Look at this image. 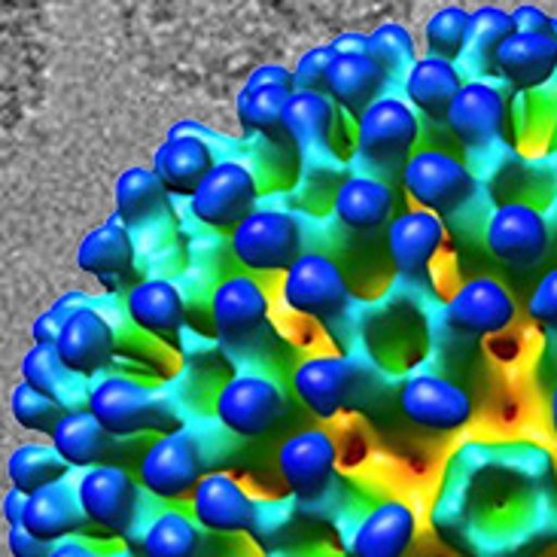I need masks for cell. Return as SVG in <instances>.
<instances>
[{
    "mask_svg": "<svg viewBox=\"0 0 557 557\" xmlns=\"http://www.w3.org/2000/svg\"><path fill=\"white\" fill-rule=\"evenodd\" d=\"M113 201H116V216L132 232L171 211V196L165 193V186L159 183L152 168L144 165L122 171L113 186Z\"/></svg>",
    "mask_w": 557,
    "mask_h": 557,
    "instance_id": "e575fe53",
    "label": "cell"
},
{
    "mask_svg": "<svg viewBox=\"0 0 557 557\" xmlns=\"http://www.w3.org/2000/svg\"><path fill=\"white\" fill-rule=\"evenodd\" d=\"M186 503H189V515L201 524V530H208L213 536H242L253 530L257 497L228 472H220V469L205 472Z\"/></svg>",
    "mask_w": 557,
    "mask_h": 557,
    "instance_id": "7402d4cb",
    "label": "cell"
},
{
    "mask_svg": "<svg viewBox=\"0 0 557 557\" xmlns=\"http://www.w3.org/2000/svg\"><path fill=\"white\" fill-rule=\"evenodd\" d=\"M548 426H552V436L557 442V384L548 393Z\"/></svg>",
    "mask_w": 557,
    "mask_h": 557,
    "instance_id": "681fc988",
    "label": "cell"
},
{
    "mask_svg": "<svg viewBox=\"0 0 557 557\" xmlns=\"http://www.w3.org/2000/svg\"><path fill=\"white\" fill-rule=\"evenodd\" d=\"M399 408L408 421L430 433H457L472 423V393L438 372L408 375L399 387Z\"/></svg>",
    "mask_w": 557,
    "mask_h": 557,
    "instance_id": "2e32d148",
    "label": "cell"
},
{
    "mask_svg": "<svg viewBox=\"0 0 557 557\" xmlns=\"http://www.w3.org/2000/svg\"><path fill=\"white\" fill-rule=\"evenodd\" d=\"M469 40V10L463 7H442L423 25V46L426 55L460 61Z\"/></svg>",
    "mask_w": 557,
    "mask_h": 557,
    "instance_id": "f35d334b",
    "label": "cell"
},
{
    "mask_svg": "<svg viewBox=\"0 0 557 557\" xmlns=\"http://www.w3.org/2000/svg\"><path fill=\"white\" fill-rule=\"evenodd\" d=\"M330 59H332L330 44L308 49V52L299 59V64H296V67H289V71H293V86H296V89L323 91V86H326V67H330Z\"/></svg>",
    "mask_w": 557,
    "mask_h": 557,
    "instance_id": "b9f144b4",
    "label": "cell"
},
{
    "mask_svg": "<svg viewBox=\"0 0 557 557\" xmlns=\"http://www.w3.org/2000/svg\"><path fill=\"white\" fill-rule=\"evenodd\" d=\"M384 228H387L384 244H387L393 272L406 281H426L433 262L448 242L445 220L423 208H408L403 213H393V220Z\"/></svg>",
    "mask_w": 557,
    "mask_h": 557,
    "instance_id": "44dd1931",
    "label": "cell"
},
{
    "mask_svg": "<svg viewBox=\"0 0 557 557\" xmlns=\"http://www.w3.org/2000/svg\"><path fill=\"white\" fill-rule=\"evenodd\" d=\"M22 512H25V494L10 487L7 497H3V521H7V528H18L22 524Z\"/></svg>",
    "mask_w": 557,
    "mask_h": 557,
    "instance_id": "c3c4849f",
    "label": "cell"
},
{
    "mask_svg": "<svg viewBox=\"0 0 557 557\" xmlns=\"http://www.w3.org/2000/svg\"><path fill=\"white\" fill-rule=\"evenodd\" d=\"M528 317L536 326L557 335V269H548L536 281L528 299Z\"/></svg>",
    "mask_w": 557,
    "mask_h": 557,
    "instance_id": "60d3db41",
    "label": "cell"
},
{
    "mask_svg": "<svg viewBox=\"0 0 557 557\" xmlns=\"http://www.w3.org/2000/svg\"><path fill=\"white\" fill-rule=\"evenodd\" d=\"M116 442L120 438L110 436L104 426L86 411V406L61 411L55 430L49 433V445L59 451V457L71 467V472L110 463V454L116 448Z\"/></svg>",
    "mask_w": 557,
    "mask_h": 557,
    "instance_id": "1f68e13d",
    "label": "cell"
},
{
    "mask_svg": "<svg viewBox=\"0 0 557 557\" xmlns=\"http://www.w3.org/2000/svg\"><path fill=\"white\" fill-rule=\"evenodd\" d=\"M228 244L250 274H284L305 253V228L289 211L253 208L228 232Z\"/></svg>",
    "mask_w": 557,
    "mask_h": 557,
    "instance_id": "ba28073f",
    "label": "cell"
},
{
    "mask_svg": "<svg viewBox=\"0 0 557 557\" xmlns=\"http://www.w3.org/2000/svg\"><path fill=\"white\" fill-rule=\"evenodd\" d=\"M418 536V515L406 499H381L357 518L347 536L350 557H406Z\"/></svg>",
    "mask_w": 557,
    "mask_h": 557,
    "instance_id": "603a6c76",
    "label": "cell"
},
{
    "mask_svg": "<svg viewBox=\"0 0 557 557\" xmlns=\"http://www.w3.org/2000/svg\"><path fill=\"white\" fill-rule=\"evenodd\" d=\"M205 543L208 530H201L189 509H181V503H171L152 515L137 548L144 557H201Z\"/></svg>",
    "mask_w": 557,
    "mask_h": 557,
    "instance_id": "d6a6232c",
    "label": "cell"
},
{
    "mask_svg": "<svg viewBox=\"0 0 557 557\" xmlns=\"http://www.w3.org/2000/svg\"><path fill=\"white\" fill-rule=\"evenodd\" d=\"M293 71L284 64H257L238 89L235 116L244 132L257 135H277L284 128L286 98L293 95Z\"/></svg>",
    "mask_w": 557,
    "mask_h": 557,
    "instance_id": "cb8c5ba5",
    "label": "cell"
},
{
    "mask_svg": "<svg viewBox=\"0 0 557 557\" xmlns=\"http://www.w3.org/2000/svg\"><path fill=\"white\" fill-rule=\"evenodd\" d=\"M506 122H509V98L503 86L497 79L475 76V79H463L442 125L467 150H484L506 135Z\"/></svg>",
    "mask_w": 557,
    "mask_h": 557,
    "instance_id": "e0dca14e",
    "label": "cell"
},
{
    "mask_svg": "<svg viewBox=\"0 0 557 557\" xmlns=\"http://www.w3.org/2000/svg\"><path fill=\"white\" fill-rule=\"evenodd\" d=\"M74 484L89 528L125 543H140V533L156 515L152 503L159 499H152L128 469H122L120 463H98L79 469Z\"/></svg>",
    "mask_w": 557,
    "mask_h": 557,
    "instance_id": "7a4b0ae2",
    "label": "cell"
},
{
    "mask_svg": "<svg viewBox=\"0 0 557 557\" xmlns=\"http://www.w3.org/2000/svg\"><path fill=\"white\" fill-rule=\"evenodd\" d=\"M71 475V467L59 457V451L49 442H25L18 445L7 460V479L10 487L22 494H34L46 484L61 482Z\"/></svg>",
    "mask_w": 557,
    "mask_h": 557,
    "instance_id": "8d00e7d4",
    "label": "cell"
},
{
    "mask_svg": "<svg viewBox=\"0 0 557 557\" xmlns=\"http://www.w3.org/2000/svg\"><path fill=\"white\" fill-rule=\"evenodd\" d=\"M557 76V18L548 30L515 28L494 52L491 79L518 95L545 89Z\"/></svg>",
    "mask_w": 557,
    "mask_h": 557,
    "instance_id": "d6986e66",
    "label": "cell"
},
{
    "mask_svg": "<svg viewBox=\"0 0 557 557\" xmlns=\"http://www.w3.org/2000/svg\"><path fill=\"white\" fill-rule=\"evenodd\" d=\"M555 135H557V104H555Z\"/></svg>",
    "mask_w": 557,
    "mask_h": 557,
    "instance_id": "f907efd6",
    "label": "cell"
},
{
    "mask_svg": "<svg viewBox=\"0 0 557 557\" xmlns=\"http://www.w3.org/2000/svg\"><path fill=\"white\" fill-rule=\"evenodd\" d=\"M393 213H396V189L387 183V177L377 174H354L338 183L332 196V216L338 220V226L360 235L384 228L393 220Z\"/></svg>",
    "mask_w": 557,
    "mask_h": 557,
    "instance_id": "484cf974",
    "label": "cell"
},
{
    "mask_svg": "<svg viewBox=\"0 0 557 557\" xmlns=\"http://www.w3.org/2000/svg\"><path fill=\"white\" fill-rule=\"evenodd\" d=\"M10 411H13L15 423L28 433H37V436H49L59 423L61 411L64 408L59 403H52L49 396L37 393L34 387H28L25 381L15 384L13 396H10Z\"/></svg>",
    "mask_w": 557,
    "mask_h": 557,
    "instance_id": "ab89813d",
    "label": "cell"
},
{
    "mask_svg": "<svg viewBox=\"0 0 557 557\" xmlns=\"http://www.w3.org/2000/svg\"><path fill=\"white\" fill-rule=\"evenodd\" d=\"M125 314L137 330L159 342H177L186 323V299L181 286L168 277H144L125 293Z\"/></svg>",
    "mask_w": 557,
    "mask_h": 557,
    "instance_id": "4316f807",
    "label": "cell"
},
{
    "mask_svg": "<svg viewBox=\"0 0 557 557\" xmlns=\"http://www.w3.org/2000/svg\"><path fill=\"white\" fill-rule=\"evenodd\" d=\"M515 30L512 13L499 10V7H482L475 13H469V40L463 55L457 64H467L469 79L475 76H487L491 79V61H494V52L497 46L509 37Z\"/></svg>",
    "mask_w": 557,
    "mask_h": 557,
    "instance_id": "d590c367",
    "label": "cell"
},
{
    "mask_svg": "<svg viewBox=\"0 0 557 557\" xmlns=\"http://www.w3.org/2000/svg\"><path fill=\"white\" fill-rule=\"evenodd\" d=\"M512 25L518 30H548L555 25V18L543 13L540 7H518L512 13Z\"/></svg>",
    "mask_w": 557,
    "mask_h": 557,
    "instance_id": "bcb514c9",
    "label": "cell"
},
{
    "mask_svg": "<svg viewBox=\"0 0 557 557\" xmlns=\"http://www.w3.org/2000/svg\"><path fill=\"white\" fill-rule=\"evenodd\" d=\"M46 22L40 0H0V113L28 98L44 67Z\"/></svg>",
    "mask_w": 557,
    "mask_h": 557,
    "instance_id": "3957f363",
    "label": "cell"
},
{
    "mask_svg": "<svg viewBox=\"0 0 557 557\" xmlns=\"http://www.w3.org/2000/svg\"><path fill=\"white\" fill-rule=\"evenodd\" d=\"M213 162H216V156L205 137L177 132V128H171L168 140H162L159 150L152 152V171L171 198L193 196Z\"/></svg>",
    "mask_w": 557,
    "mask_h": 557,
    "instance_id": "f1b7e54d",
    "label": "cell"
},
{
    "mask_svg": "<svg viewBox=\"0 0 557 557\" xmlns=\"http://www.w3.org/2000/svg\"><path fill=\"white\" fill-rule=\"evenodd\" d=\"M30 536L44 540V543H59L67 536H76L89 528L86 524V515L79 509V497H76L74 479H61L25 494V512H22V524Z\"/></svg>",
    "mask_w": 557,
    "mask_h": 557,
    "instance_id": "83f0119b",
    "label": "cell"
},
{
    "mask_svg": "<svg viewBox=\"0 0 557 557\" xmlns=\"http://www.w3.org/2000/svg\"><path fill=\"white\" fill-rule=\"evenodd\" d=\"M86 411L104 426L113 438L162 436L183 426L181 414L165 393L132 375L91 377L86 391Z\"/></svg>",
    "mask_w": 557,
    "mask_h": 557,
    "instance_id": "6da1fadb",
    "label": "cell"
},
{
    "mask_svg": "<svg viewBox=\"0 0 557 557\" xmlns=\"http://www.w3.org/2000/svg\"><path fill=\"white\" fill-rule=\"evenodd\" d=\"M7 548L13 557H46L49 555V543L30 536L25 528H10L7 530Z\"/></svg>",
    "mask_w": 557,
    "mask_h": 557,
    "instance_id": "f6af8a7d",
    "label": "cell"
},
{
    "mask_svg": "<svg viewBox=\"0 0 557 557\" xmlns=\"http://www.w3.org/2000/svg\"><path fill=\"white\" fill-rule=\"evenodd\" d=\"M487 253L518 272L540 265L552 247V226L540 208L528 201H506L484 223Z\"/></svg>",
    "mask_w": 557,
    "mask_h": 557,
    "instance_id": "9a60e30c",
    "label": "cell"
},
{
    "mask_svg": "<svg viewBox=\"0 0 557 557\" xmlns=\"http://www.w3.org/2000/svg\"><path fill=\"white\" fill-rule=\"evenodd\" d=\"M332 59L326 67V86L335 107L347 113L350 120L360 116L366 107L381 98L391 79L375 64V59L366 52V30H342L330 44Z\"/></svg>",
    "mask_w": 557,
    "mask_h": 557,
    "instance_id": "8fae6325",
    "label": "cell"
},
{
    "mask_svg": "<svg viewBox=\"0 0 557 557\" xmlns=\"http://www.w3.org/2000/svg\"><path fill=\"white\" fill-rule=\"evenodd\" d=\"M205 472H211L205 442L189 426H177L171 433L156 436L144 448L135 479L152 499L171 506V503L189 499L193 487Z\"/></svg>",
    "mask_w": 557,
    "mask_h": 557,
    "instance_id": "5b68a950",
    "label": "cell"
},
{
    "mask_svg": "<svg viewBox=\"0 0 557 557\" xmlns=\"http://www.w3.org/2000/svg\"><path fill=\"white\" fill-rule=\"evenodd\" d=\"M338 107L326 91L293 89L284 107V132L305 156L332 152V140L338 132Z\"/></svg>",
    "mask_w": 557,
    "mask_h": 557,
    "instance_id": "4dcf8cb0",
    "label": "cell"
},
{
    "mask_svg": "<svg viewBox=\"0 0 557 557\" xmlns=\"http://www.w3.org/2000/svg\"><path fill=\"white\" fill-rule=\"evenodd\" d=\"M360 391L362 372L357 362L338 354H314L301 360L289 375V393L317 421H332L350 411L360 399Z\"/></svg>",
    "mask_w": 557,
    "mask_h": 557,
    "instance_id": "4fadbf2b",
    "label": "cell"
},
{
    "mask_svg": "<svg viewBox=\"0 0 557 557\" xmlns=\"http://www.w3.org/2000/svg\"><path fill=\"white\" fill-rule=\"evenodd\" d=\"M272 299L265 286L250 272L232 274L213 286L211 293V326L216 342L228 350H247L269 326Z\"/></svg>",
    "mask_w": 557,
    "mask_h": 557,
    "instance_id": "7c38bea8",
    "label": "cell"
},
{
    "mask_svg": "<svg viewBox=\"0 0 557 557\" xmlns=\"http://www.w3.org/2000/svg\"><path fill=\"white\" fill-rule=\"evenodd\" d=\"M59 326L61 317L49 308V311H44V314L34 320V326H30V342H34V345H55Z\"/></svg>",
    "mask_w": 557,
    "mask_h": 557,
    "instance_id": "7dc6e473",
    "label": "cell"
},
{
    "mask_svg": "<svg viewBox=\"0 0 557 557\" xmlns=\"http://www.w3.org/2000/svg\"><path fill=\"white\" fill-rule=\"evenodd\" d=\"M403 193L423 211L438 213L448 220L460 213L479 193V177L472 168L445 150H414L399 171Z\"/></svg>",
    "mask_w": 557,
    "mask_h": 557,
    "instance_id": "52a82bcc",
    "label": "cell"
},
{
    "mask_svg": "<svg viewBox=\"0 0 557 557\" xmlns=\"http://www.w3.org/2000/svg\"><path fill=\"white\" fill-rule=\"evenodd\" d=\"M135 259L137 250L132 228L125 226L116 213L101 226L91 228L76 247V269L110 289L128 284V277H135Z\"/></svg>",
    "mask_w": 557,
    "mask_h": 557,
    "instance_id": "d4e9b609",
    "label": "cell"
},
{
    "mask_svg": "<svg viewBox=\"0 0 557 557\" xmlns=\"http://www.w3.org/2000/svg\"><path fill=\"white\" fill-rule=\"evenodd\" d=\"M289 396L284 384L269 372L242 369L220 387L213 399L216 423L238 438L269 436L274 426L286 421Z\"/></svg>",
    "mask_w": 557,
    "mask_h": 557,
    "instance_id": "8992f818",
    "label": "cell"
},
{
    "mask_svg": "<svg viewBox=\"0 0 557 557\" xmlns=\"http://www.w3.org/2000/svg\"><path fill=\"white\" fill-rule=\"evenodd\" d=\"M286 311L314 323H335L350 308V284L342 265L323 250H305L281 277Z\"/></svg>",
    "mask_w": 557,
    "mask_h": 557,
    "instance_id": "9c48e42d",
    "label": "cell"
},
{
    "mask_svg": "<svg viewBox=\"0 0 557 557\" xmlns=\"http://www.w3.org/2000/svg\"><path fill=\"white\" fill-rule=\"evenodd\" d=\"M46 557H132L128 548H113V545H101L76 533V536H67V540H59V543L49 545V555Z\"/></svg>",
    "mask_w": 557,
    "mask_h": 557,
    "instance_id": "7bdbcfd3",
    "label": "cell"
},
{
    "mask_svg": "<svg viewBox=\"0 0 557 557\" xmlns=\"http://www.w3.org/2000/svg\"><path fill=\"white\" fill-rule=\"evenodd\" d=\"M421 144V116L403 95L384 91L354 116V150L372 174H399Z\"/></svg>",
    "mask_w": 557,
    "mask_h": 557,
    "instance_id": "277c9868",
    "label": "cell"
},
{
    "mask_svg": "<svg viewBox=\"0 0 557 557\" xmlns=\"http://www.w3.org/2000/svg\"><path fill=\"white\" fill-rule=\"evenodd\" d=\"M338 469V445L330 430L311 426L286 436L277 448V472L286 494L299 506H314L332 494Z\"/></svg>",
    "mask_w": 557,
    "mask_h": 557,
    "instance_id": "30bf717a",
    "label": "cell"
},
{
    "mask_svg": "<svg viewBox=\"0 0 557 557\" xmlns=\"http://www.w3.org/2000/svg\"><path fill=\"white\" fill-rule=\"evenodd\" d=\"M366 52L375 59V64L387 74L391 83H399L403 74L418 59V46L406 25L399 22H381L366 34Z\"/></svg>",
    "mask_w": 557,
    "mask_h": 557,
    "instance_id": "74e56055",
    "label": "cell"
},
{
    "mask_svg": "<svg viewBox=\"0 0 557 557\" xmlns=\"http://www.w3.org/2000/svg\"><path fill=\"white\" fill-rule=\"evenodd\" d=\"M463 71L457 61L438 59V55H418L411 61L399 86H403V98L418 110L421 120L445 122V113L451 107L454 95L463 86Z\"/></svg>",
    "mask_w": 557,
    "mask_h": 557,
    "instance_id": "f546056e",
    "label": "cell"
},
{
    "mask_svg": "<svg viewBox=\"0 0 557 557\" xmlns=\"http://www.w3.org/2000/svg\"><path fill=\"white\" fill-rule=\"evenodd\" d=\"M22 381L34 387L37 393L49 396L52 403H59L64 411L86 406V391L89 381L74 375L64 362L59 360L52 345H30V350L22 360Z\"/></svg>",
    "mask_w": 557,
    "mask_h": 557,
    "instance_id": "836d02e7",
    "label": "cell"
},
{
    "mask_svg": "<svg viewBox=\"0 0 557 557\" xmlns=\"http://www.w3.org/2000/svg\"><path fill=\"white\" fill-rule=\"evenodd\" d=\"M308 13H347V10H387L393 0H289Z\"/></svg>",
    "mask_w": 557,
    "mask_h": 557,
    "instance_id": "ee69618b",
    "label": "cell"
},
{
    "mask_svg": "<svg viewBox=\"0 0 557 557\" xmlns=\"http://www.w3.org/2000/svg\"><path fill=\"white\" fill-rule=\"evenodd\" d=\"M52 347L74 375L91 381L110 372V362L116 357V330L104 311L89 299L61 317Z\"/></svg>",
    "mask_w": 557,
    "mask_h": 557,
    "instance_id": "ac0fdd59",
    "label": "cell"
},
{
    "mask_svg": "<svg viewBox=\"0 0 557 557\" xmlns=\"http://www.w3.org/2000/svg\"><path fill=\"white\" fill-rule=\"evenodd\" d=\"M189 201V211L201 226L216 232H232L247 213L257 208L259 181L253 168L238 159H216L213 168L198 183Z\"/></svg>",
    "mask_w": 557,
    "mask_h": 557,
    "instance_id": "5bb4252c",
    "label": "cell"
},
{
    "mask_svg": "<svg viewBox=\"0 0 557 557\" xmlns=\"http://www.w3.org/2000/svg\"><path fill=\"white\" fill-rule=\"evenodd\" d=\"M445 320L460 335L491 338L512 330L518 320V301L509 286L499 284L497 277H472L448 296Z\"/></svg>",
    "mask_w": 557,
    "mask_h": 557,
    "instance_id": "ffe728a7",
    "label": "cell"
}]
</instances>
